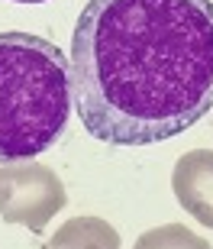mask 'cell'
<instances>
[{
  "mask_svg": "<svg viewBox=\"0 0 213 249\" xmlns=\"http://www.w3.org/2000/svg\"><path fill=\"white\" fill-rule=\"evenodd\" d=\"M62 178L42 162H0V220L46 233L49 220L65 207Z\"/></svg>",
  "mask_w": 213,
  "mask_h": 249,
  "instance_id": "3",
  "label": "cell"
},
{
  "mask_svg": "<svg viewBox=\"0 0 213 249\" xmlns=\"http://www.w3.org/2000/svg\"><path fill=\"white\" fill-rule=\"evenodd\" d=\"M13 3H46V0H13Z\"/></svg>",
  "mask_w": 213,
  "mask_h": 249,
  "instance_id": "5",
  "label": "cell"
},
{
  "mask_svg": "<svg viewBox=\"0 0 213 249\" xmlns=\"http://www.w3.org/2000/svg\"><path fill=\"white\" fill-rule=\"evenodd\" d=\"M71 88L100 142L181 136L213 107V3L87 0L71 33Z\"/></svg>",
  "mask_w": 213,
  "mask_h": 249,
  "instance_id": "1",
  "label": "cell"
},
{
  "mask_svg": "<svg viewBox=\"0 0 213 249\" xmlns=\"http://www.w3.org/2000/svg\"><path fill=\"white\" fill-rule=\"evenodd\" d=\"M178 204L184 207L197 223L213 230V152L210 149H191L178 159L171 172Z\"/></svg>",
  "mask_w": 213,
  "mask_h": 249,
  "instance_id": "4",
  "label": "cell"
},
{
  "mask_svg": "<svg viewBox=\"0 0 213 249\" xmlns=\"http://www.w3.org/2000/svg\"><path fill=\"white\" fill-rule=\"evenodd\" d=\"M74 110L71 62L52 39L0 33V162L42 156Z\"/></svg>",
  "mask_w": 213,
  "mask_h": 249,
  "instance_id": "2",
  "label": "cell"
}]
</instances>
